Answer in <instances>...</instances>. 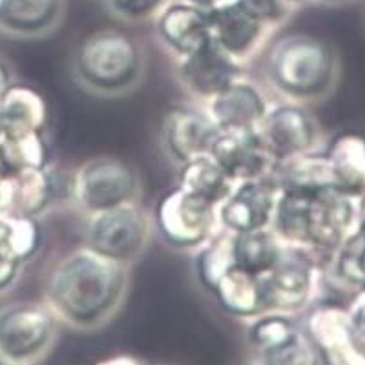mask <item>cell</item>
<instances>
[{
	"mask_svg": "<svg viewBox=\"0 0 365 365\" xmlns=\"http://www.w3.org/2000/svg\"><path fill=\"white\" fill-rule=\"evenodd\" d=\"M130 283L132 267L81 245L68 250L50 267L42 302L61 325L81 332L101 331L125 307Z\"/></svg>",
	"mask_w": 365,
	"mask_h": 365,
	"instance_id": "1",
	"label": "cell"
},
{
	"mask_svg": "<svg viewBox=\"0 0 365 365\" xmlns=\"http://www.w3.org/2000/svg\"><path fill=\"white\" fill-rule=\"evenodd\" d=\"M361 197L340 188L279 187L272 230L289 247L316 254L327 265L364 217Z\"/></svg>",
	"mask_w": 365,
	"mask_h": 365,
	"instance_id": "2",
	"label": "cell"
},
{
	"mask_svg": "<svg viewBox=\"0 0 365 365\" xmlns=\"http://www.w3.org/2000/svg\"><path fill=\"white\" fill-rule=\"evenodd\" d=\"M263 79L274 99L312 104L327 99L338 83L340 61L325 38L311 34L274 37L263 51Z\"/></svg>",
	"mask_w": 365,
	"mask_h": 365,
	"instance_id": "3",
	"label": "cell"
},
{
	"mask_svg": "<svg viewBox=\"0 0 365 365\" xmlns=\"http://www.w3.org/2000/svg\"><path fill=\"white\" fill-rule=\"evenodd\" d=\"M146 68L148 55L141 38L117 28L91 31L71 55L75 84L104 99L133 93L145 81Z\"/></svg>",
	"mask_w": 365,
	"mask_h": 365,
	"instance_id": "4",
	"label": "cell"
},
{
	"mask_svg": "<svg viewBox=\"0 0 365 365\" xmlns=\"http://www.w3.org/2000/svg\"><path fill=\"white\" fill-rule=\"evenodd\" d=\"M154 216L141 201L84 216L83 245L120 265L141 262L154 237Z\"/></svg>",
	"mask_w": 365,
	"mask_h": 365,
	"instance_id": "5",
	"label": "cell"
},
{
	"mask_svg": "<svg viewBox=\"0 0 365 365\" xmlns=\"http://www.w3.org/2000/svg\"><path fill=\"white\" fill-rule=\"evenodd\" d=\"M141 174L117 155H96L70 174V205L83 216L141 201Z\"/></svg>",
	"mask_w": 365,
	"mask_h": 365,
	"instance_id": "6",
	"label": "cell"
},
{
	"mask_svg": "<svg viewBox=\"0 0 365 365\" xmlns=\"http://www.w3.org/2000/svg\"><path fill=\"white\" fill-rule=\"evenodd\" d=\"M61 322L44 302H13L0 307V356L4 365L42 361L58 340Z\"/></svg>",
	"mask_w": 365,
	"mask_h": 365,
	"instance_id": "7",
	"label": "cell"
},
{
	"mask_svg": "<svg viewBox=\"0 0 365 365\" xmlns=\"http://www.w3.org/2000/svg\"><path fill=\"white\" fill-rule=\"evenodd\" d=\"M154 228L175 250H195L220 230L217 207L175 185L161 195L154 210Z\"/></svg>",
	"mask_w": 365,
	"mask_h": 365,
	"instance_id": "8",
	"label": "cell"
},
{
	"mask_svg": "<svg viewBox=\"0 0 365 365\" xmlns=\"http://www.w3.org/2000/svg\"><path fill=\"white\" fill-rule=\"evenodd\" d=\"M325 263L305 249L285 245L279 262L262 276L267 311L302 316L314 305Z\"/></svg>",
	"mask_w": 365,
	"mask_h": 365,
	"instance_id": "9",
	"label": "cell"
},
{
	"mask_svg": "<svg viewBox=\"0 0 365 365\" xmlns=\"http://www.w3.org/2000/svg\"><path fill=\"white\" fill-rule=\"evenodd\" d=\"M247 324V345L254 364L311 365L319 356L302 327L299 316L265 311Z\"/></svg>",
	"mask_w": 365,
	"mask_h": 365,
	"instance_id": "10",
	"label": "cell"
},
{
	"mask_svg": "<svg viewBox=\"0 0 365 365\" xmlns=\"http://www.w3.org/2000/svg\"><path fill=\"white\" fill-rule=\"evenodd\" d=\"M257 137L274 163L289 161L324 150V132L307 104L272 99Z\"/></svg>",
	"mask_w": 365,
	"mask_h": 365,
	"instance_id": "11",
	"label": "cell"
},
{
	"mask_svg": "<svg viewBox=\"0 0 365 365\" xmlns=\"http://www.w3.org/2000/svg\"><path fill=\"white\" fill-rule=\"evenodd\" d=\"M174 73L178 84L192 103L203 106L247 73V68L234 61L210 38L195 51L178 58Z\"/></svg>",
	"mask_w": 365,
	"mask_h": 365,
	"instance_id": "12",
	"label": "cell"
},
{
	"mask_svg": "<svg viewBox=\"0 0 365 365\" xmlns=\"http://www.w3.org/2000/svg\"><path fill=\"white\" fill-rule=\"evenodd\" d=\"M210 13L212 41L223 48L234 61L249 68L274 38L278 29L254 17L237 0H230Z\"/></svg>",
	"mask_w": 365,
	"mask_h": 365,
	"instance_id": "13",
	"label": "cell"
},
{
	"mask_svg": "<svg viewBox=\"0 0 365 365\" xmlns=\"http://www.w3.org/2000/svg\"><path fill=\"white\" fill-rule=\"evenodd\" d=\"M217 133L220 128L201 104H175L163 113L159 143L166 159L179 168L190 159L208 154Z\"/></svg>",
	"mask_w": 365,
	"mask_h": 365,
	"instance_id": "14",
	"label": "cell"
},
{
	"mask_svg": "<svg viewBox=\"0 0 365 365\" xmlns=\"http://www.w3.org/2000/svg\"><path fill=\"white\" fill-rule=\"evenodd\" d=\"M279 187L272 178L234 182L217 205L220 227L230 234L254 232L272 227Z\"/></svg>",
	"mask_w": 365,
	"mask_h": 365,
	"instance_id": "15",
	"label": "cell"
},
{
	"mask_svg": "<svg viewBox=\"0 0 365 365\" xmlns=\"http://www.w3.org/2000/svg\"><path fill=\"white\" fill-rule=\"evenodd\" d=\"M302 327L325 364H365V351L353 331L349 312L334 305H312Z\"/></svg>",
	"mask_w": 365,
	"mask_h": 365,
	"instance_id": "16",
	"label": "cell"
},
{
	"mask_svg": "<svg viewBox=\"0 0 365 365\" xmlns=\"http://www.w3.org/2000/svg\"><path fill=\"white\" fill-rule=\"evenodd\" d=\"M272 93L265 84L243 73L227 90L203 104L220 130L256 132L272 103Z\"/></svg>",
	"mask_w": 365,
	"mask_h": 365,
	"instance_id": "17",
	"label": "cell"
},
{
	"mask_svg": "<svg viewBox=\"0 0 365 365\" xmlns=\"http://www.w3.org/2000/svg\"><path fill=\"white\" fill-rule=\"evenodd\" d=\"M158 44L174 61L212 38L210 13L185 0H170L152 21Z\"/></svg>",
	"mask_w": 365,
	"mask_h": 365,
	"instance_id": "18",
	"label": "cell"
},
{
	"mask_svg": "<svg viewBox=\"0 0 365 365\" xmlns=\"http://www.w3.org/2000/svg\"><path fill=\"white\" fill-rule=\"evenodd\" d=\"M208 154L234 182L270 178L276 165L256 132L220 130Z\"/></svg>",
	"mask_w": 365,
	"mask_h": 365,
	"instance_id": "19",
	"label": "cell"
},
{
	"mask_svg": "<svg viewBox=\"0 0 365 365\" xmlns=\"http://www.w3.org/2000/svg\"><path fill=\"white\" fill-rule=\"evenodd\" d=\"M64 15V0H0V31L11 38L53 34Z\"/></svg>",
	"mask_w": 365,
	"mask_h": 365,
	"instance_id": "20",
	"label": "cell"
},
{
	"mask_svg": "<svg viewBox=\"0 0 365 365\" xmlns=\"http://www.w3.org/2000/svg\"><path fill=\"white\" fill-rule=\"evenodd\" d=\"M48 123L50 106L35 88L11 83L0 93V133H46Z\"/></svg>",
	"mask_w": 365,
	"mask_h": 365,
	"instance_id": "21",
	"label": "cell"
},
{
	"mask_svg": "<svg viewBox=\"0 0 365 365\" xmlns=\"http://www.w3.org/2000/svg\"><path fill=\"white\" fill-rule=\"evenodd\" d=\"M210 294L228 316L249 322L267 311L262 278L234 265L221 276Z\"/></svg>",
	"mask_w": 365,
	"mask_h": 365,
	"instance_id": "22",
	"label": "cell"
},
{
	"mask_svg": "<svg viewBox=\"0 0 365 365\" xmlns=\"http://www.w3.org/2000/svg\"><path fill=\"white\" fill-rule=\"evenodd\" d=\"M44 245L41 220L22 214H0V256L28 265Z\"/></svg>",
	"mask_w": 365,
	"mask_h": 365,
	"instance_id": "23",
	"label": "cell"
},
{
	"mask_svg": "<svg viewBox=\"0 0 365 365\" xmlns=\"http://www.w3.org/2000/svg\"><path fill=\"white\" fill-rule=\"evenodd\" d=\"M232 236L236 265L247 272L256 274L259 278L274 269V265L279 262V257L285 250V243L279 240V236L274 232L272 228L232 234Z\"/></svg>",
	"mask_w": 365,
	"mask_h": 365,
	"instance_id": "24",
	"label": "cell"
},
{
	"mask_svg": "<svg viewBox=\"0 0 365 365\" xmlns=\"http://www.w3.org/2000/svg\"><path fill=\"white\" fill-rule=\"evenodd\" d=\"M178 185L192 194L200 195L212 205H220L232 190L234 181L225 174L210 154L190 159L178 168Z\"/></svg>",
	"mask_w": 365,
	"mask_h": 365,
	"instance_id": "25",
	"label": "cell"
},
{
	"mask_svg": "<svg viewBox=\"0 0 365 365\" xmlns=\"http://www.w3.org/2000/svg\"><path fill=\"white\" fill-rule=\"evenodd\" d=\"M50 143L44 132L0 133V166L6 172H21L51 165Z\"/></svg>",
	"mask_w": 365,
	"mask_h": 365,
	"instance_id": "26",
	"label": "cell"
},
{
	"mask_svg": "<svg viewBox=\"0 0 365 365\" xmlns=\"http://www.w3.org/2000/svg\"><path fill=\"white\" fill-rule=\"evenodd\" d=\"M234 236L223 228H220L210 240L195 250L194 267L197 279L208 292L214 289L228 269L236 265L234 262V249H232Z\"/></svg>",
	"mask_w": 365,
	"mask_h": 365,
	"instance_id": "27",
	"label": "cell"
},
{
	"mask_svg": "<svg viewBox=\"0 0 365 365\" xmlns=\"http://www.w3.org/2000/svg\"><path fill=\"white\" fill-rule=\"evenodd\" d=\"M170 0H106V8L113 17L126 24H141L154 17Z\"/></svg>",
	"mask_w": 365,
	"mask_h": 365,
	"instance_id": "28",
	"label": "cell"
},
{
	"mask_svg": "<svg viewBox=\"0 0 365 365\" xmlns=\"http://www.w3.org/2000/svg\"><path fill=\"white\" fill-rule=\"evenodd\" d=\"M245 9H249L254 17L267 22L272 28L279 29L291 19L294 9L285 0H237Z\"/></svg>",
	"mask_w": 365,
	"mask_h": 365,
	"instance_id": "29",
	"label": "cell"
},
{
	"mask_svg": "<svg viewBox=\"0 0 365 365\" xmlns=\"http://www.w3.org/2000/svg\"><path fill=\"white\" fill-rule=\"evenodd\" d=\"M24 267L26 265L22 263L11 262V259L0 256V294H4L15 287V283L21 279L22 272H24Z\"/></svg>",
	"mask_w": 365,
	"mask_h": 365,
	"instance_id": "30",
	"label": "cell"
},
{
	"mask_svg": "<svg viewBox=\"0 0 365 365\" xmlns=\"http://www.w3.org/2000/svg\"><path fill=\"white\" fill-rule=\"evenodd\" d=\"M11 83H15V81H13L11 68H9V64L6 63L4 58L0 57V93H2Z\"/></svg>",
	"mask_w": 365,
	"mask_h": 365,
	"instance_id": "31",
	"label": "cell"
},
{
	"mask_svg": "<svg viewBox=\"0 0 365 365\" xmlns=\"http://www.w3.org/2000/svg\"><path fill=\"white\" fill-rule=\"evenodd\" d=\"M185 2H190V4L197 6V8H201V9H205V11H212V9L220 8V6L230 2V0H185Z\"/></svg>",
	"mask_w": 365,
	"mask_h": 365,
	"instance_id": "32",
	"label": "cell"
},
{
	"mask_svg": "<svg viewBox=\"0 0 365 365\" xmlns=\"http://www.w3.org/2000/svg\"><path fill=\"white\" fill-rule=\"evenodd\" d=\"M285 2H287V4H289V6H291V8L296 11V9H299V6L305 4L307 0H285Z\"/></svg>",
	"mask_w": 365,
	"mask_h": 365,
	"instance_id": "33",
	"label": "cell"
},
{
	"mask_svg": "<svg viewBox=\"0 0 365 365\" xmlns=\"http://www.w3.org/2000/svg\"><path fill=\"white\" fill-rule=\"evenodd\" d=\"M0 365H4V360H2V356H0Z\"/></svg>",
	"mask_w": 365,
	"mask_h": 365,
	"instance_id": "34",
	"label": "cell"
},
{
	"mask_svg": "<svg viewBox=\"0 0 365 365\" xmlns=\"http://www.w3.org/2000/svg\"><path fill=\"white\" fill-rule=\"evenodd\" d=\"M0 132H2V126H0Z\"/></svg>",
	"mask_w": 365,
	"mask_h": 365,
	"instance_id": "35",
	"label": "cell"
}]
</instances>
